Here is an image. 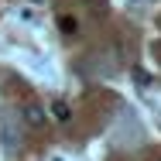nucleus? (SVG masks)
Listing matches in <instances>:
<instances>
[{
    "label": "nucleus",
    "instance_id": "obj_1",
    "mask_svg": "<svg viewBox=\"0 0 161 161\" xmlns=\"http://www.w3.org/2000/svg\"><path fill=\"white\" fill-rule=\"evenodd\" d=\"M21 117H24L28 127H45V110H41L38 103H28V106L21 110Z\"/></svg>",
    "mask_w": 161,
    "mask_h": 161
},
{
    "label": "nucleus",
    "instance_id": "obj_2",
    "mask_svg": "<svg viewBox=\"0 0 161 161\" xmlns=\"http://www.w3.org/2000/svg\"><path fill=\"white\" fill-rule=\"evenodd\" d=\"M52 113H55V120H69V103L65 99H55L52 103Z\"/></svg>",
    "mask_w": 161,
    "mask_h": 161
},
{
    "label": "nucleus",
    "instance_id": "obj_3",
    "mask_svg": "<svg viewBox=\"0 0 161 161\" xmlns=\"http://www.w3.org/2000/svg\"><path fill=\"white\" fill-rule=\"evenodd\" d=\"M58 28H62L65 34H75V21H72V17H62V21H58Z\"/></svg>",
    "mask_w": 161,
    "mask_h": 161
},
{
    "label": "nucleus",
    "instance_id": "obj_4",
    "mask_svg": "<svg viewBox=\"0 0 161 161\" xmlns=\"http://www.w3.org/2000/svg\"><path fill=\"white\" fill-rule=\"evenodd\" d=\"M134 79H137L141 86H147V82H151V79H147V72H141V69H134Z\"/></svg>",
    "mask_w": 161,
    "mask_h": 161
}]
</instances>
